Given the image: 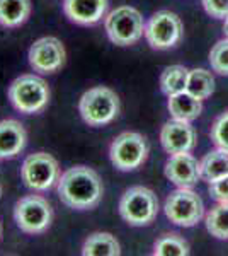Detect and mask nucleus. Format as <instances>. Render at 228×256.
Instances as JSON below:
<instances>
[{"label": "nucleus", "mask_w": 228, "mask_h": 256, "mask_svg": "<svg viewBox=\"0 0 228 256\" xmlns=\"http://www.w3.org/2000/svg\"><path fill=\"white\" fill-rule=\"evenodd\" d=\"M84 256H118L121 254V246L118 239L109 232H94L85 239L82 246Z\"/></svg>", "instance_id": "a211bd4d"}, {"label": "nucleus", "mask_w": 228, "mask_h": 256, "mask_svg": "<svg viewBox=\"0 0 228 256\" xmlns=\"http://www.w3.org/2000/svg\"><path fill=\"white\" fill-rule=\"evenodd\" d=\"M182 20L171 10H160L152 16L145 26V38L153 50H171L182 40Z\"/></svg>", "instance_id": "9d476101"}, {"label": "nucleus", "mask_w": 228, "mask_h": 256, "mask_svg": "<svg viewBox=\"0 0 228 256\" xmlns=\"http://www.w3.org/2000/svg\"><path fill=\"white\" fill-rule=\"evenodd\" d=\"M155 256H188L189 244L179 234H162L153 244Z\"/></svg>", "instance_id": "4be33fe9"}, {"label": "nucleus", "mask_w": 228, "mask_h": 256, "mask_svg": "<svg viewBox=\"0 0 228 256\" xmlns=\"http://www.w3.org/2000/svg\"><path fill=\"white\" fill-rule=\"evenodd\" d=\"M159 214V198L147 186H131L119 200V216L133 227L150 226Z\"/></svg>", "instance_id": "20e7f679"}, {"label": "nucleus", "mask_w": 228, "mask_h": 256, "mask_svg": "<svg viewBox=\"0 0 228 256\" xmlns=\"http://www.w3.org/2000/svg\"><path fill=\"white\" fill-rule=\"evenodd\" d=\"M60 176L58 160L48 152H36L27 156L20 168V178L32 192H46L53 188Z\"/></svg>", "instance_id": "0eeeda50"}, {"label": "nucleus", "mask_w": 228, "mask_h": 256, "mask_svg": "<svg viewBox=\"0 0 228 256\" xmlns=\"http://www.w3.org/2000/svg\"><path fill=\"white\" fill-rule=\"evenodd\" d=\"M201 178L206 183H215L228 174V152L223 148L211 150L201 160Z\"/></svg>", "instance_id": "6ab92c4d"}, {"label": "nucleus", "mask_w": 228, "mask_h": 256, "mask_svg": "<svg viewBox=\"0 0 228 256\" xmlns=\"http://www.w3.org/2000/svg\"><path fill=\"white\" fill-rule=\"evenodd\" d=\"M0 195H2V188H0Z\"/></svg>", "instance_id": "c756f323"}, {"label": "nucleus", "mask_w": 228, "mask_h": 256, "mask_svg": "<svg viewBox=\"0 0 228 256\" xmlns=\"http://www.w3.org/2000/svg\"><path fill=\"white\" fill-rule=\"evenodd\" d=\"M106 32L118 46H131L145 34L143 16L135 7L121 6L106 18Z\"/></svg>", "instance_id": "39448f33"}, {"label": "nucleus", "mask_w": 228, "mask_h": 256, "mask_svg": "<svg viewBox=\"0 0 228 256\" xmlns=\"http://www.w3.org/2000/svg\"><path fill=\"white\" fill-rule=\"evenodd\" d=\"M189 94H193L198 99H208L211 94L215 92V79L211 72L205 68H194L189 70V79L188 88H186Z\"/></svg>", "instance_id": "412c9836"}, {"label": "nucleus", "mask_w": 228, "mask_h": 256, "mask_svg": "<svg viewBox=\"0 0 228 256\" xmlns=\"http://www.w3.org/2000/svg\"><path fill=\"white\" fill-rule=\"evenodd\" d=\"M206 229L217 239H228V202H218L206 214Z\"/></svg>", "instance_id": "5701e85b"}, {"label": "nucleus", "mask_w": 228, "mask_h": 256, "mask_svg": "<svg viewBox=\"0 0 228 256\" xmlns=\"http://www.w3.org/2000/svg\"><path fill=\"white\" fill-rule=\"evenodd\" d=\"M119 108L118 94L106 86L85 90L78 101V113L89 126H102L114 122Z\"/></svg>", "instance_id": "f03ea898"}, {"label": "nucleus", "mask_w": 228, "mask_h": 256, "mask_svg": "<svg viewBox=\"0 0 228 256\" xmlns=\"http://www.w3.org/2000/svg\"><path fill=\"white\" fill-rule=\"evenodd\" d=\"M160 144L167 154H184L196 147V132L189 122L172 120L162 126Z\"/></svg>", "instance_id": "f8f14e48"}, {"label": "nucleus", "mask_w": 228, "mask_h": 256, "mask_svg": "<svg viewBox=\"0 0 228 256\" xmlns=\"http://www.w3.org/2000/svg\"><path fill=\"white\" fill-rule=\"evenodd\" d=\"M2 234H3V227H2V220H0V239H2Z\"/></svg>", "instance_id": "c85d7f7f"}, {"label": "nucleus", "mask_w": 228, "mask_h": 256, "mask_svg": "<svg viewBox=\"0 0 228 256\" xmlns=\"http://www.w3.org/2000/svg\"><path fill=\"white\" fill-rule=\"evenodd\" d=\"M169 111H171L174 120H181V122H193L201 114L203 104L201 99L194 98L188 90L179 94L169 96Z\"/></svg>", "instance_id": "dca6fc26"}, {"label": "nucleus", "mask_w": 228, "mask_h": 256, "mask_svg": "<svg viewBox=\"0 0 228 256\" xmlns=\"http://www.w3.org/2000/svg\"><path fill=\"white\" fill-rule=\"evenodd\" d=\"M148 146L142 134L123 132L109 147L111 162L119 171H135L147 160Z\"/></svg>", "instance_id": "6e6552de"}, {"label": "nucleus", "mask_w": 228, "mask_h": 256, "mask_svg": "<svg viewBox=\"0 0 228 256\" xmlns=\"http://www.w3.org/2000/svg\"><path fill=\"white\" fill-rule=\"evenodd\" d=\"M165 176L177 188H193L201 178V164L189 152L174 154L165 164Z\"/></svg>", "instance_id": "ddd939ff"}, {"label": "nucleus", "mask_w": 228, "mask_h": 256, "mask_svg": "<svg viewBox=\"0 0 228 256\" xmlns=\"http://www.w3.org/2000/svg\"><path fill=\"white\" fill-rule=\"evenodd\" d=\"M27 58L34 72L55 74L65 65L67 52L63 43L55 36H43L31 44Z\"/></svg>", "instance_id": "9b49d317"}, {"label": "nucleus", "mask_w": 228, "mask_h": 256, "mask_svg": "<svg viewBox=\"0 0 228 256\" xmlns=\"http://www.w3.org/2000/svg\"><path fill=\"white\" fill-rule=\"evenodd\" d=\"M31 0H0V26H22L31 16Z\"/></svg>", "instance_id": "f3484780"}, {"label": "nucleus", "mask_w": 228, "mask_h": 256, "mask_svg": "<svg viewBox=\"0 0 228 256\" xmlns=\"http://www.w3.org/2000/svg\"><path fill=\"white\" fill-rule=\"evenodd\" d=\"M210 195L217 202H228V174L215 183H210Z\"/></svg>", "instance_id": "bb28decb"}, {"label": "nucleus", "mask_w": 228, "mask_h": 256, "mask_svg": "<svg viewBox=\"0 0 228 256\" xmlns=\"http://www.w3.org/2000/svg\"><path fill=\"white\" fill-rule=\"evenodd\" d=\"M27 134L22 123L17 120L0 122V159H12L19 156L26 147Z\"/></svg>", "instance_id": "2eb2a0df"}, {"label": "nucleus", "mask_w": 228, "mask_h": 256, "mask_svg": "<svg viewBox=\"0 0 228 256\" xmlns=\"http://www.w3.org/2000/svg\"><path fill=\"white\" fill-rule=\"evenodd\" d=\"M211 140L218 148L228 152V111L215 120L213 126H211Z\"/></svg>", "instance_id": "393cba45"}, {"label": "nucleus", "mask_w": 228, "mask_h": 256, "mask_svg": "<svg viewBox=\"0 0 228 256\" xmlns=\"http://www.w3.org/2000/svg\"><path fill=\"white\" fill-rule=\"evenodd\" d=\"M9 99L15 110L24 114L41 113L49 102L46 80L34 74H24L9 86Z\"/></svg>", "instance_id": "7ed1b4c3"}, {"label": "nucleus", "mask_w": 228, "mask_h": 256, "mask_svg": "<svg viewBox=\"0 0 228 256\" xmlns=\"http://www.w3.org/2000/svg\"><path fill=\"white\" fill-rule=\"evenodd\" d=\"M14 220L22 232L36 236L46 232L53 220V208L41 195H27L17 200L14 207Z\"/></svg>", "instance_id": "423d86ee"}, {"label": "nucleus", "mask_w": 228, "mask_h": 256, "mask_svg": "<svg viewBox=\"0 0 228 256\" xmlns=\"http://www.w3.org/2000/svg\"><path fill=\"white\" fill-rule=\"evenodd\" d=\"M107 0H63L65 16L78 26H94L106 16Z\"/></svg>", "instance_id": "4468645a"}, {"label": "nucleus", "mask_w": 228, "mask_h": 256, "mask_svg": "<svg viewBox=\"0 0 228 256\" xmlns=\"http://www.w3.org/2000/svg\"><path fill=\"white\" fill-rule=\"evenodd\" d=\"M189 70L182 65H172L167 67L160 76V89L165 96H174V94L184 92L188 88Z\"/></svg>", "instance_id": "aec40b11"}, {"label": "nucleus", "mask_w": 228, "mask_h": 256, "mask_svg": "<svg viewBox=\"0 0 228 256\" xmlns=\"http://www.w3.org/2000/svg\"><path fill=\"white\" fill-rule=\"evenodd\" d=\"M205 10L211 18L227 19L228 18V0H203Z\"/></svg>", "instance_id": "a878e982"}, {"label": "nucleus", "mask_w": 228, "mask_h": 256, "mask_svg": "<svg viewBox=\"0 0 228 256\" xmlns=\"http://www.w3.org/2000/svg\"><path fill=\"white\" fill-rule=\"evenodd\" d=\"M210 64L215 72L228 76V38L222 40L211 48L210 52Z\"/></svg>", "instance_id": "b1692460"}, {"label": "nucleus", "mask_w": 228, "mask_h": 256, "mask_svg": "<svg viewBox=\"0 0 228 256\" xmlns=\"http://www.w3.org/2000/svg\"><path fill=\"white\" fill-rule=\"evenodd\" d=\"M61 204L73 210H90L97 207L104 193L102 180L89 166H73L60 176L56 183Z\"/></svg>", "instance_id": "f257e3e1"}, {"label": "nucleus", "mask_w": 228, "mask_h": 256, "mask_svg": "<svg viewBox=\"0 0 228 256\" xmlns=\"http://www.w3.org/2000/svg\"><path fill=\"white\" fill-rule=\"evenodd\" d=\"M164 210L172 224L193 227L205 216V204H203L201 196L191 188H177L167 196Z\"/></svg>", "instance_id": "1a4fd4ad"}, {"label": "nucleus", "mask_w": 228, "mask_h": 256, "mask_svg": "<svg viewBox=\"0 0 228 256\" xmlns=\"http://www.w3.org/2000/svg\"><path fill=\"white\" fill-rule=\"evenodd\" d=\"M223 31H225V36L228 38V18L225 19V26H223Z\"/></svg>", "instance_id": "cd10ccee"}]
</instances>
